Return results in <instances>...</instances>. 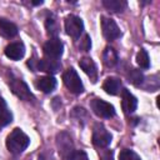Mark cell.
<instances>
[{"instance_id": "obj_1", "label": "cell", "mask_w": 160, "mask_h": 160, "mask_svg": "<svg viewBox=\"0 0 160 160\" xmlns=\"http://www.w3.org/2000/svg\"><path fill=\"white\" fill-rule=\"evenodd\" d=\"M29 144H30L29 136L22 130L18 129V128L14 129L9 134V136L6 139V148H8V150L11 154H15V155L21 154L29 146Z\"/></svg>"}, {"instance_id": "obj_2", "label": "cell", "mask_w": 160, "mask_h": 160, "mask_svg": "<svg viewBox=\"0 0 160 160\" xmlns=\"http://www.w3.org/2000/svg\"><path fill=\"white\" fill-rule=\"evenodd\" d=\"M56 144H58V148H59V152L61 154V156H62L65 160H78L79 156L84 155L82 152H76V151L74 150L71 139H70L65 132L58 135Z\"/></svg>"}, {"instance_id": "obj_3", "label": "cell", "mask_w": 160, "mask_h": 160, "mask_svg": "<svg viewBox=\"0 0 160 160\" xmlns=\"http://www.w3.org/2000/svg\"><path fill=\"white\" fill-rule=\"evenodd\" d=\"M62 80H64L65 86H66L71 92H74V94H80V92L84 91V85H82V82H81V80H80V78H79V75H78V72H76L72 68L68 69V70L64 72Z\"/></svg>"}, {"instance_id": "obj_4", "label": "cell", "mask_w": 160, "mask_h": 160, "mask_svg": "<svg viewBox=\"0 0 160 160\" xmlns=\"http://www.w3.org/2000/svg\"><path fill=\"white\" fill-rule=\"evenodd\" d=\"M65 30L68 35H70L74 39H78L84 30V24L81 19L78 18L76 15H68L65 18Z\"/></svg>"}, {"instance_id": "obj_5", "label": "cell", "mask_w": 160, "mask_h": 160, "mask_svg": "<svg viewBox=\"0 0 160 160\" xmlns=\"http://www.w3.org/2000/svg\"><path fill=\"white\" fill-rule=\"evenodd\" d=\"M91 109L98 116L104 118V119H110L115 115L114 106L101 99H94L91 101Z\"/></svg>"}, {"instance_id": "obj_6", "label": "cell", "mask_w": 160, "mask_h": 160, "mask_svg": "<svg viewBox=\"0 0 160 160\" xmlns=\"http://www.w3.org/2000/svg\"><path fill=\"white\" fill-rule=\"evenodd\" d=\"M62 42L58 38H51L44 44V54L48 59L58 60L62 55Z\"/></svg>"}, {"instance_id": "obj_7", "label": "cell", "mask_w": 160, "mask_h": 160, "mask_svg": "<svg viewBox=\"0 0 160 160\" xmlns=\"http://www.w3.org/2000/svg\"><path fill=\"white\" fill-rule=\"evenodd\" d=\"M110 141H111V134L101 124H96L94 126V131H92L94 145L98 148H105L110 144Z\"/></svg>"}, {"instance_id": "obj_8", "label": "cell", "mask_w": 160, "mask_h": 160, "mask_svg": "<svg viewBox=\"0 0 160 160\" xmlns=\"http://www.w3.org/2000/svg\"><path fill=\"white\" fill-rule=\"evenodd\" d=\"M10 89H11V91L18 96V98H20L21 100H31V99H34V96H32V94H31V91L29 90V88H28V85L21 80V79H16V78H14V79H11L10 80Z\"/></svg>"}, {"instance_id": "obj_9", "label": "cell", "mask_w": 160, "mask_h": 160, "mask_svg": "<svg viewBox=\"0 0 160 160\" xmlns=\"http://www.w3.org/2000/svg\"><path fill=\"white\" fill-rule=\"evenodd\" d=\"M101 29H102V35L108 40H115L120 36V29L116 25V22L112 19L109 18H101Z\"/></svg>"}, {"instance_id": "obj_10", "label": "cell", "mask_w": 160, "mask_h": 160, "mask_svg": "<svg viewBox=\"0 0 160 160\" xmlns=\"http://www.w3.org/2000/svg\"><path fill=\"white\" fill-rule=\"evenodd\" d=\"M121 106H122V110L125 114H131L136 110V106H138V100L136 98L126 89L122 90L121 92Z\"/></svg>"}, {"instance_id": "obj_11", "label": "cell", "mask_w": 160, "mask_h": 160, "mask_svg": "<svg viewBox=\"0 0 160 160\" xmlns=\"http://www.w3.org/2000/svg\"><path fill=\"white\" fill-rule=\"evenodd\" d=\"M36 68L41 71H45L48 74H55L60 70L61 68V64L59 60H54V59H48V58H44L41 60L38 61L36 64Z\"/></svg>"}, {"instance_id": "obj_12", "label": "cell", "mask_w": 160, "mask_h": 160, "mask_svg": "<svg viewBox=\"0 0 160 160\" xmlns=\"http://www.w3.org/2000/svg\"><path fill=\"white\" fill-rule=\"evenodd\" d=\"M25 54V46L22 42H11L5 48V55L11 60H20Z\"/></svg>"}, {"instance_id": "obj_13", "label": "cell", "mask_w": 160, "mask_h": 160, "mask_svg": "<svg viewBox=\"0 0 160 160\" xmlns=\"http://www.w3.org/2000/svg\"><path fill=\"white\" fill-rule=\"evenodd\" d=\"M79 65L84 70V72L95 82L96 81V78H98V70H96V65L92 61V59H90V58H82V59H80Z\"/></svg>"}, {"instance_id": "obj_14", "label": "cell", "mask_w": 160, "mask_h": 160, "mask_svg": "<svg viewBox=\"0 0 160 160\" xmlns=\"http://www.w3.org/2000/svg\"><path fill=\"white\" fill-rule=\"evenodd\" d=\"M16 34H18V26L14 22L6 19H0V35L1 36L10 39V38H14Z\"/></svg>"}, {"instance_id": "obj_15", "label": "cell", "mask_w": 160, "mask_h": 160, "mask_svg": "<svg viewBox=\"0 0 160 160\" xmlns=\"http://www.w3.org/2000/svg\"><path fill=\"white\" fill-rule=\"evenodd\" d=\"M36 86H38V89H40L42 92H46V94H48V92H51V91L55 89V86H56V80H55V78H52V76H50V75L42 76V78L38 79Z\"/></svg>"}, {"instance_id": "obj_16", "label": "cell", "mask_w": 160, "mask_h": 160, "mask_svg": "<svg viewBox=\"0 0 160 160\" xmlns=\"http://www.w3.org/2000/svg\"><path fill=\"white\" fill-rule=\"evenodd\" d=\"M120 88H121V81L118 78H108L102 84V89L109 95H116L120 91Z\"/></svg>"}, {"instance_id": "obj_17", "label": "cell", "mask_w": 160, "mask_h": 160, "mask_svg": "<svg viewBox=\"0 0 160 160\" xmlns=\"http://www.w3.org/2000/svg\"><path fill=\"white\" fill-rule=\"evenodd\" d=\"M11 119H12V115H11L10 110L8 109V105H6L5 100L0 95V125L1 126L8 125L11 121Z\"/></svg>"}, {"instance_id": "obj_18", "label": "cell", "mask_w": 160, "mask_h": 160, "mask_svg": "<svg viewBox=\"0 0 160 160\" xmlns=\"http://www.w3.org/2000/svg\"><path fill=\"white\" fill-rule=\"evenodd\" d=\"M102 61L106 66L111 68L118 62V54L112 48H105L102 52Z\"/></svg>"}, {"instance_id": "obj_19", "label": "cell", "mask_w": 160, "mask_h": 160, "mask_svg": "<svg viewBox=\"0 0 160 160\" xmlns=\"http://www.w3.org/2000/svg\"><path fill=\"white\" fill-rule=\"evenodd\" d=\"M102 4L109 11L112 12H120L126 8V1L122 0H104Z\"/></svg>"}, {"instance_id": "obj_20", "label": "cell", "mask_w": 160, "mask_h": 160, "mask_svg": "<svg viewBox=\"0 0 160 160\" xmlns=\"http://www.w3.org/2000/svg\"><path fill=\"white\" fill-rule=\"evenodd\" d=\"M136 62L140 68L142 69H148L150 65V60H149V55L145 50H140L136 55Z\"/></svg>"}, {"instance_id": "obj_21", "label": "cell", "mask_w": 160, "mask_h": 160, "mask_svg": "<svg viewBox=\"0 0 160 160\" xmlns=\"http://www.w3.org/2000/svg\"><path fill=\"white\" fill-rule=\"evenodd\" d=\"M119 160H141V159L135 151L124 149V150H121V152L119 155Z\"/></svg>"}, {"instance_id": "obj_22", "label": "cell", "mask_w": 160, "mask_h": 160, "mask_svg": "<svg viewBox=\"0 0 160 160\" xmlns=\"http://www.w3.org/2000/svg\"><path fill=\"white\" fill-rule=\"evenodd\" d=\"M46 29H48V32L50 35H55L58 32V26H56V20L54 16H49L46 19Z\"/></svg>"}, {"instance_id": "obj_23", "label": "cell", "mask_w": 160, "mask_h": 160, "mask_svg": "<svg viewBox=\"0 0 160 160\" xmlns=\"http://www.w3.org/2000/svg\"><path fill=\"white\" fill-rule=\"evenodd\" d=\"M129 79H130V81H131L132 84L139 85V84L142 81V74H141L139 70L132 69V70H131V74L129 75Z\"/></svg>"}, {"instance_id": "obj_24", "label": "cell", "mask_w": 160, "mask_h": 160, "mask_svg": "<svg viewBox=\"0 0 160 160\" xmlns=\"http://www.w3.org/2000/svg\"><path fill=\"white\" fill-rule=\"evenodd\" d=\"M85 51H88L89 49H90V46H91V42H90V38L88 36V35H85L84 36V39H82V41H81V45H80Z\"/></svg>"}, {"instance_id": "obj_25", "label": "cell", "mask_w": 160, "mask_h": 160, "mask_svg": "<svg viewBox=\"0 0 160 160\" xmlns=\"http://www.w3.org/2000/svg\"><path fill=\"white\" fill-rule=\"evenodd\" d=\"M39 160H45V159H44L42 156H40V158H39Z\"/></svg>"}]
</instances>
